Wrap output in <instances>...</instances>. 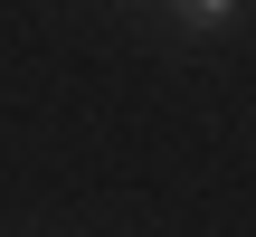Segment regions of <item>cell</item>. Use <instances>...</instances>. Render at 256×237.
Wrapping results in <instances>:
<instances>
[{
  "instance_id": "1",
  "label": "cell",
  "mask_w": 256,
  "mask_h": 237,
  "mask_svg": "<svg viewBox=\"0 0 256 237\" xmlns=\"http://www.w3.org/2000/svg\"><path fill=\"white\" fill-rule=\"evenodd\" d=\"M180 19H190V28H228V19H238V0H180Z\"/></svg>"
}]
</instances>
